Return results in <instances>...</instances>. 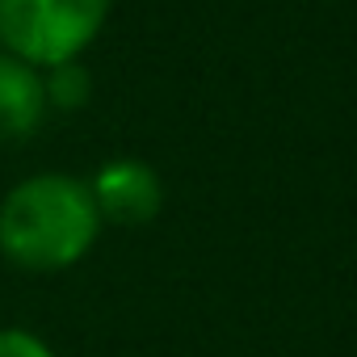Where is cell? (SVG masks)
<instances>
[{
  "instance_id": "cell-1",
  "label": "cell",
  "mask_w": 357,
  "mask_h": 357,
  "mask_svg": "<svg viewBox=\"0 0 357 357\" xmlns=\"http://www.w3.org/2000/svg\"><path fill=\"white\" fill-rule=\"evenodd\" d=\"M101 215L84 176L30 172L0 198V257L22 273H63L101 240Z\"/></svg>"
},
{
  "instance_id": "cell-2",
  "label": "cell",
  "mask_w": 357,
  "mask_h": 357,
  "mask_svg": "<svg viewBox=\"0 0 357 357\" xmlns=\"http://www.w3.org/2000/svg\"><path fill=\"white\" fill-rule=\"evenodd\" d=\"M114 0H0V51L47 72L80 59L105 30Z\"/></svg>"
},
{
  "instance_id": "cell-3",
  "label": "cell",
  "mask_w": 357,
  "mask_h": 357,
  "mask_svg": "<svg viewBox=\"0 0 357 357\" xmlns=\"http://www.w3.org/2000/svg\"><path fill=\"white\" fill-rule=\"evenodd\" d=\"M89 194L97 202L101 223L114 227H147L164 211V181L139 155H114L89 176Z\"/></svg>"
},
{
  "instance_id": "cell-4",
  "label": "cell",
  "mask_w": 357,
  "mask_h": 357,
  "mask_svg": "<svg viewBox=\"0 0 357 357\" xmlns=\"http://www.w3.org/2000/svg\"><path fill=\"white\" fill-rule=\"evenodd\" d=\"M47 114L43 72L0 51V139H30Z\"/></svg>"
},
{
  "instance_id": "cell-5",
  "label": "cell",
  "mask_w": 357,
  "mask_h": 357,
  "mask_svg": "<svg viewBox=\"0 0 357 357\" xmlns=\"http://www.w3.org/2000/svg\"><path fill=\"white\" fill-rule=\"evenodd\" d=\"M43 89H47V109L76 114L93 101V72L84 68V59H68L43 72Z\"/></svg>"
},
{
  "instance_id": "cell-6",
  "label": "cell",
  "mask_w": 357,
  "mask_h": 357,
  "mask_svg": "<svg viewBox=\"0 0 357 357\" xmlns=\"http://www.w3.org/2000/svg\"><path fill=\"white\" fill-rule=\"evenodd\" d=\"M0 357H59L38 332L22 328V324H5L0 328Z\"/></svg>"
}]
</instances>
